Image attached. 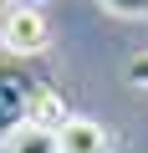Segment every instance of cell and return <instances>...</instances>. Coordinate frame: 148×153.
Masks as SVG:
<instances>
[{
    "mask_svg": "<svg viewBox=\"0 0 148 153\" xmlns=\"http://www.w3.org/2000/svg\"><path fill=\"white\" fill-rule=\"evenodd\" d=\"M41 92V82H31V71L21 61H0V138H16L31 117V97Z\"/></svg>",
    "mask_w": 148,
    "mask_h": 153,
    "instance_id": "6da1fadb",
    "label": "cell"
},
{
    "mask_svg": "<svg viewBox=\"0 0 148 153\" xmlns=\"http://www.w3.org/2000/svg\"><path fill=\"white\" fill-rule=\"evenodd\" d=\"M46 41H51V26H46L41 10L16 5V10L0 16V46L10 56H36V51H46Z\"/></svg>",
    "mask_w": 148,
    "mask_h": 153,
    "instance_id": "7a4b0ae2",
    "label": "cell"
},
{
    "mask_svg": "<svg viewBox=\"0 0 148 153\" xmlns=\"http://www.w3.org/2000/svg\"><path fill=\"white\" fill-rule=\"evenodd\" d=\"M56 143H61V153H107V148H112L107 128L92 123V117H71V123L56 133Z\"/></svg>",
    "mask_w": 148,
    "mask_h": 153,
    "instance_id": "3957f363",
    "label": "cell"
},
{
    "mask_svg": "<svg viewBox=\"0 0 148 153\" xmlns=\"http://www.w3.org/2000/svg\"><path fill=\"white\" fill-rule=\"evenodd\" d=\"M31 128H41V133H61L66 123H71V112H66V102H61V92H51V87H41L36 97H31V117H26Z\"/></svg>",
    "mask_w": 148,
    "mask_h": 153,
    "instance_id": "277c9868",
    "label": "cell"
},
{
    "mask_svg": "<svg viewBox=\"0 0 148 153\" xmlns=\"http://www.w3.org/2000/svg\"><path fill=\"white\" fill-rule=\"evenodd\" d=\"M5 153H61V143H56V133H41V128H21L10 143H5Z\"/></svg>",
    "mask_w": 148,
    "mask_h": 153,
    "instance_id": "5b68a950",
    "label": "cell"
},
{
    "mask_svg": "<svg viewBox=\"0 0 148 153\" xmlns=\"http://www.w3.org/2000/svg\"><path fill=\"white\" fill-rule=\"evenodd\" d=\"M97 5L123 16V21H148V0H97Z\"/></svg>",
    "mask_w": 148,
    "mask_h": 153,
    "instance_id": "8992f818",
    "label": "cell"
},
{
    "mask_svg": "<svg viewBox=\"0 0 148 153\" xmlns=\"http://www.w3.org/2000/svg\"><path fill=\"white\" fill-rule=\"evenodd\" d=\"M128 82H133V87H148V51H143L138 61H128Z\"/></svg>",
    "mask_w": 148,
    "mask_h": 153,
    "instance_id": "52a82bcc",
    "label": "cell"
},
{
    "mask_svg": "<svg viewBox=\"0 0 148 153\" xmlns=\"http://www.w3.org/2000/svg\"><path fill=\"white\" fill-rule=\"evenodd\" d=\"M16 5H31V10H41V5H46V0H16Z\"/></svg>",
    "mask_w": 148,
    "mask_h": 153,
    "instance_id": "ba28073f",
    "label": "cell"
},
{
    "mask_svg": "<svg viewBox=\"0 0 148 153\" xmlns=\"http://www.w3.org/2000/svg\"><path fill=\"white\" fill-rule=\"evenodd\" d=\"M5 10H16V0H0V16H5Z\"/></svg>",
    "mask_w": 148,
    "mask_h": 153,
    "instance_id": "9c48e42d",
    "label": "cell"
}]
</instances>
